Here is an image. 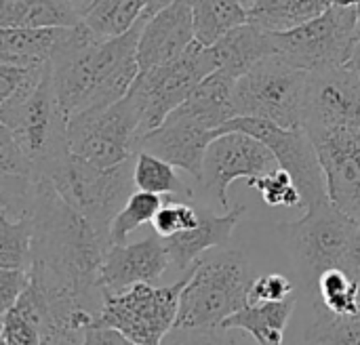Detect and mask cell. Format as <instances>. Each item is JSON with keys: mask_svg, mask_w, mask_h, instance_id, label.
Wrapping results in <instances>:
<instances>
[{"mask_svg": "<svg viewBox=\"0 0 360 345\" xmlns=\"http://www.w3.org/2000/svg\"><path fill=\"white\" fill-rule=\"evenodd\" d=\"M200 209V221L194 230L162 238L171 257V266L179 272H188L207 251L224 249L232 240L236 226L243 221L247 207L236 204L224 215H217L209 209Z\"/></svg>", "mask_w": 360, "mask_h": 345, "instance_id": "e0dca14e", "label": "cell"}, {"mask_svg": "<svg viewBox=\"0 0 360 345\" xmlns=\"http://www.w3.org/2000/svg\"><path fill=\"white\" fill-rule=\"evenodd\" d=\"M0 175L36 179V171L13 133L0 124Z\"/></svg>", "mask_w": 360, "mask_h": 345, "instance_id": "d6a6232c", "label": "cell"}, {"mask_svg": "<svg viewBox=\"0 0 360 345\" xmlns=\"http://www.w3.org/2000/svg\"><path fill=\"white\" fill-rule=\"evenodd\" d=\"M211 51L215 55L217 70L238 80L243 74L255 67L262 59L276 53L274 32L249 19L247 23L234 27L215 44H211Z\"/></svg>", "mask_w": 360, "mask_h": 345, "instance_id": "ac0fdd59", "label": "cell"}, {"mask_svg": "<svg viewBox=\"0 0 360 345\" xmlns=\"http://www.w3.org/2000/svg\"><path fill=\"white\" fill-rule=\"evenodd\" d=\"M192 268L173 285H135L124 293L105 295V304L95 325L120 331L139 345H162L175 331L179 297L188 285Z\"/></svg>", "mask_w": 360, "mask_h": 345, "instance_id": "ba28073f", "label": "cell"}, {"mask_svg": "<svg viewBox=\"0 0 360 345\" xmlns=\"http://www.w3.org/2000/svg\"><path fill=\"white\" fill-rule=\"evenodd\" d=\"M240 2H243V4H245V6H247V8H251V6H253V2H255V0H240Z\"/></svg>", "mask_w": 360, "mask_h": 345, "instance_id": "7bdbcfd3", "label": "cell"}, {"mask_svg": "<svg viewBox=\"0 0 360 345\" xmlns=\"http://www.w3.org/2000/svg\"><path fill=\"white\" fill-rule=\"evenodd\" d=\"M68 2H70L78 13H82V8H84V4H86V0H68Z\"/></svg>", "mask_w": 360, "mask_h": 345, "instance_id": "b9f144b4", "label": "cell"}, {"mask_svg": "<svg viewBox=\"0 0 360 345\" xmlns=\"http://www.w3.org/2000/svg\"><path fill=\"white\" fill-rule=\"evenodd\" d=\"M192 15L196 42L205 46L249 21V8L240 0H192Z\"/></svg>", "mask_w": 360, "mask_h": 345, "instance_id": "cb8c5ba5", "label": "cell"}, {"mask_svg": "<svg viewBox=\"0 0 360 345\" xmlns=\"http://www.w3.org/2000/svg\"><path fill=\"white\" fill-rule=\"evenodd\" d=\"M169 345H240L228 329H200V331H175Z\"/></svg>", "mask_w": 360, "mask_h": 345, "instance_id": "d590c367", "label": "cell"}, {"mask_svg": "<svg viewBox=\"0 0 360 345\" xmlns=\"http://www.w3.org/2000/svg\"><path fill=\"white\" fill-rule=\"evenodd\" d=\"M344 270L360 285V221L359 226H356V232H354V238H352V245H350Z\"/></svg>", "mask_w": 360, "mask_h": 345, "instance_id": "f35d334b", "label": "cell"}, {"mask_svg": "<svg viewBox=\"0 0 360 345\" xmlns=\"http://www.w3.org/2000/svg\"><path fill=\"white\" fill-rule=\"evenodd\" d=\"M146 15L139 23L110 40L97 38L82 21L68 27L59 48L49 61L53 89L65 118L86 110L105 108L122 99L137 76V44Z\"/></svg>", "mask_w": 360, "mask_h": 345, "instance_id": "6da1fadb", "label": "cell"}, {"mask_svg": "<svg viewBox=\"0 0 360 345\" xmlns=\"http://www.w3.org/2000/svg\"><path fill=\"white\" fill-rule=\"evenodd\" d=\"M169 266L165 240L154 234L133 245H112L105 251L99 282L105 295H118L135 285H158Z\"/></svg>", "mask_w": 360, "mask_h": 345, "instance_id": "9a60e30c", "label": "cell"}, {"mask_svg": "<svg viewBox=\"0 0 360 345\" xmlns=\"http://www.w3.org/2000/svg\"><path fill=\"white\" fill-rule=\"evenodd\" d=\"M213 72H217V61L211 46H205L196 40L177 59L141 72L135 80V89L143 99L141 135L160 126L165 118L177 110Z\"/></svg>", "mask_w": 360, "mask_h": 345, "instance_id": "9c48e42d", "label": "cell"}, {"mask_svg": "<svg viewBox=\"0 0 360 345\" xmlns=\"http://www.w3.org/2000/svg\"><path fill=\"white\" fill-rule=\"evenodd\" d=\"M359 295V282L344 268H333L321 276L312 301L316 308H325L331 314L356 316L360 314Z\"/></svg>", "mask_w": 360, "mask_h": 345, "instance_id": "484cf974", "label": "cell"}, {"mask_svg": "<svg viewBox=\"0 0 360 345\" xmlns=\"http://www.w3.org/2000/svg\"><path fill=\"white\" fill-rule=\"evenodd\" d=\"M295 310V299L268 301V304H247L243 310L232 314L221 329L243 331L251 335L257 345H283L289 320Z\"/></svg>", "mask_w": 360, "mask_h": 345, "instance_id": "ffe728a7", "label": "cell"}, {"mask_svg": "<svg viewBox=\"0 0 360 345\" xmlns=\"http://www.w3.org/2000/svg\"><path fill=\"white\" fill-rule=\"evenodd\" d=\"M359 221L331 200L306 209V215L278 226L281 240L291 257L304 291L314 297L319 280L333 268H344Z\"/></svg>", "mask_w": 360, "mask_h": 345, "instance_id": "3957f363", "label": "cell"}, {"mask_svg": "<svg viewBox=\"0 0 360 345\" xmlns=\"http://www.w3.org/2000/svg\"><path fill=\"white\" fill-rule=\"evenodd\" d=\"M198 221H200V209L194 207L190 200L167 198L152 221V230L160 238H171L175 234L194 230Z\"/></svg>", "mask_w": 360, "mask_h": 345, "instance_id": "4dcf8cb0", "label": "cell"}, {"mask_svg": "<svg viewBox=\"0 0 360 345\" xmlns=\"http://www.w3.org/2000/svg\"><path fill=\"white\" fill-rule=\"evenodd\" d=\"M359 21L356 4L338 0L310 21L287 32H274L276 53L310 74L344 67L350 61Z\"/></svg>", "mask_w": 360, "mask_h": 345, "instance_id": "52a82bcc", "label": "cell"}, {"mask_svg": "<svg viewBox=\"0 0 360 345\" xmlns=\"http://www.w3.org/2000/svg\"><path fill=\"white\" fill-rule=\"evenodd\" d=\"M295 285L283 274H262L255 276L249 289V304H268V301H285L291 299Z\"/></svg>", "mask_w": 360, "mask_h": 345, "instance_id": "836d02e7", "label": "cell"}, {"mask_svg": "<svg viewBox=\"0 0 360 345\" xmlns=\"http://www.w3.org/2000/svg\"><path fill=\"white\" fill-rule=\"evenodd\" d=\"M80 21L68 0H0L2 27H74Z\"/></svg>", "mask_w": 360, "mask_h": 345, "instance_id": "44dd1931", "label": "cell"}, {"mask_svg": "<svg viewBox=\"0 0 360 345\" xmlns=\"http://www.w3.org/2000/svg\"><path fill=\"white\" fill-rule=\"evenodd\" d=\"M36 67H21L11 63H0V99L13 95L34 72Z\"/></svg>", "mask_w": 360, "mask_h": 345, "instance_id": "8d00e7d4", "label": "cell"}, {"mask_svg": "<svg viewBox=\"0 0 360 345\" xmlns=\"http://www.w3.org/2000/svg\"><path fill=\"white\" fill-rule=\"evenodd\" d=\"M32 282L30 270H15V268H0V306L2 314L8 312L17 299L25 293Z\"/></svg>", "mask_w": 360, "mask_h": 345, "instance_id": "e575fe53", "label": "cell"}, {"mask_svg": "<svg viewBox=\"0 0 360 345\" xmlns=\"http://www.w3.org/2000/svg\"><path fill=\"white\" fill-rule=\"evenodd\" d=\"M344 2H350V4H356V6H360V0H344Z\"/></svg>", "mask_w": 360, "mask_h": 345, "instance_id": "ee69618b", "label": "cell"}, {"mask_svg": "<svg viewBox=\"0 0 360 345\" xmlns=\"http://www.w3.org/2000/svg\"><path fill=\"white\" fill-rule=\"evenodd\" d=\"M169 2H173V0H150V6H148V13H146V15H148V17H150V15H154L156 11L165 8Z\"/></svg>", "mask_w": 360, "mask_h": 345, "instance_id": "60d3db41", "label": "cell"}, {"mask_svg": "<svg viewBox=\"0 0 360 345\" xmlns=\"http://www.w3.org/2000/svg\"><path fill=\"white\" fill-rule=\"evenodd\" d=\"M68 27H2L0 63L44 67L59 48Z\"/></svg>", "mask_w": 360, "mask_h": 345, "instance_id": "d6986e66", "label": "cell"}, {"mask_svg": "<svg viewBox=\"0 0 360 345\" xmlns=\"http://www.w3.org/2000/svg\"><path fill=\"white\" fill-rule=\"evenodd\" d=\"M82 345H139L131 341L129 337H124L120 331L110 329V327H101V325H93L84 331V339Z\"/></svg>", "mask_w": 360, "mask_h": 345, "instance_id": "74e56055", "label": "cell"}, {"mask_svg": "<svg viewBox=\"0 0 360 345\" xmlns=\"http://www.w3.org/2000/svg\"><path fill=\"white\" fill-rule=\"evenodd\" d=\"M360 126V76L348 65L312 74L306 131Z\"/></svg>", "mask_w": 360, "mask_h": 345, "instance_id": "5bb4252c", "label": "cell"}, {"mask_svg": "<svg viewBox=\"0 0 360 345\" xmlns=\"http://www.w3.org/2000/svg\"><path fill=\"white\" fill-rule=\"evenodd\" d=\"M253 280L255 270L243 251L224 249L198 259L179 297L175 331L219 329L249 304Z\"/></svg>", "mask_w": 360, "mask_h": 345, "instance_id": "7a4b0ae2", "label": "cell"}, {"mask_svg": "<svg viewBox=\"0 0 360 345\" xmlns=\"http://www.w3.org/2000/svg\"><path fill=\"white\" fill-rule=\"evenodd\" d=\"M312 74L274 53L243 74L234 84L236 116L304 129Z\"/></svg>", "mask_w": 360, "mask_h": 345, "instance_id": "5b68a950", "label": "cell"}, {"mask_svg": "<svg viewBox=\"0 0 360 345\" xmlns=\"http://www.w3.org/2000/svg\"><path fill=\"white\" fill-rule=\"evenodd\" d=\"M359 304H360V295H359Z\"/></svg>", "mask_w": 360, "mask_h": 345, "instance_id": "f6af8a7d", "label": "cell"}, {"mask_svg": "<svg viewBox=\"0 0 360 345\" xmlns=\"http://www.w3.org/2000/svg\"><path fill=\"white\" fill-rule=\"evenodd\" d=\"M162 204H165L162 196L143 192V190H135L110 226V247L127 245L129 234L139 230L143 223H152Z\"/></svg>", "mask_w": 360, "mask_h": 345, "instance_id": "83f0119b", "label": "cell"}, {"mask_svg": "<svg viewBox=\"0 0 360 345\" xmlns=\"http://www.w3.org/2000/svg\"><path fill=\"white\" fill-rule=\"evenodd\" d=\"M274 169H278L276 156L264 141L243 131H226L207 148L200 183L224 211H230L228 188L234 179L253 181Z\"/></svg>", "mask_w": 360, "mask_h": 345, "instance_id": "8fae6325", "label": "cell"}, {"mask_svg": "<svg viewBox=\"0 0 360 345\" xmlns=\"http://www.w3.org/2000/svg\"><path fill=\"white\" fill-rule=\"evenodd\" d=\"M348 67H350V70H354V72L360 76V21H359V27H356V36H354V44H352V53H350Z\"/></svg>", "mask_w": 360, "mask_h": 345, "instance_id": "ab89813d", "label": "cell"}, {"mask_svg": "<svg viewBox=\"0 0 360 345\" xmlns=\"http://www.w3.org/2000/svg\"><path fill=\"white\" fill-rule=\"evenodd\" d=\"M249 185L262 194V198L268 207H304L300 188L295 185L293 177L281 167L268 175H262V177L249 181Z\"/></svg>", "mask_w": 360, "mask_h": 345, "instance_id": "1f68e13d", "label": "cell"}, {"mask_svg": "<svg viewBox=\"0 0 360 345\" xmlns=\"http://www.w3.org/2000/svg\"><path fill=\"white\" fill-rule=\"evenodd\" d=\"M148 6L150 0H86L80 17L97 38L110 40L131 32Z\"/></svg>", "mask_w": 360, "mask_h": 345, "instance_id": "7402d4cb", "label": "cell"}, {"mask_svg": "<svg viewBox=\"0 0 360 345\" xmlns=\"http://www.w3.org/2000/svg\"><path fill=\"white\" fill-rule=\"evenodd\" d=\"M143 124V99L135 89L112 105L86 110L68 120L70 150L82 160L112 169L137 154Z\"/></svg>", "mask_w": 360, "mask_h": 345, "instance_id": "8992f818", "label": "cell"}, {"mask_svg": "<svg viewBox=\"0 0 360 345\" xmlns=\"http://www.w3.org/2000/svg\"><path fill=\"white\" fill-rule=\"evenodd\" d=\"M215 137L217 131L209 129L205 122L181 110H173L160 126L139 137L137 152H150L200 181L202 160Z\"/></svg>", "mask_w": 360, "mask_h": 345, "instance_id": "4fadbf2b", "label": "cell"}, {"mask_svg": "<svg viewBox=\"0 0 360 345\" xmlns=\"http://www.w3.org/2000/svg\"><path fill=\"white\" fill-rule=\"evenodd\" d=\"M133 181H135V190L152 192V194H158L165 198L192 200V196H194V190L181 181L175 167L150 152L135 154Z\"/></svg>", "mask_w": 360, "mask_h": 345, "instance_id": "d4e9b609", "label": "cell"}, {"mask_svg": "<svg viewBox=\"0 0 360 345\" xmlns=\"http://www.w3.org/2000/svg\"><path fill=\"white\" fill-rule=\"evenodd\" d=\"M194 40L192 0H173L154 15H146L137 44V61L141 72L177 59L192 46Z\"/></svg>", "mask_w": 360, "mask_h": 345, "instance_id": "2e32d148", "label": "cell"}, {"mask_svg": "<svg viewBox=\"0 0 360 345\" xmlns=\"http://www.w3.org/2000/svg\"><path fill=\"white\" fill-rule=\"evenodd\" d=\"M2 345H4V344H2Z\"/></svg>", "mask_w": 360, "mask_h": 345, "instance_id": "bcb514c9", "label": "cell"}, {"mask_svg": "<svg viewBox=\"0 0 360 345\" xmlns=\"http://www.w3.org/2000/svg\"><path fill=\"white\" fill-rule=\"evenodd\" d=\"M338 0H255L249 19L270 32L293 30L331 8Z\"/></svg>", "mask_w": 360, "mask_h": 345, "instance_id": "603a6c76", "label": "cell"}, {"mask_svg": "<svg viewBox=\"0 0 360 345\" xmlns=\"http://www.w3.org/2000/svg\"><path fill=\"white\" fill-rule=\"evenodd\" d=\"M34 251V223L32 215L11 219L0 213V268L30 270Z\"/></svg>", "mask_w": 360, "mask_h": 345, "instance_id": "4316f807", "label": "cell"}, {"mask_svg": "<svg viewBox=\"0 0 360 345\" xmlns=\"http://www.w3.org/2000/svg\"><path fill=\"white\" fill-rule=\"evenodd\" d=\"M226 131H243L264 141L276 156L278 167L293 177L306 209L323 200H331L319 152L306 129H283L262 118L236 116L219 131V135Z\"/></svg>", "mask_w": 360, "mask_h": 345, "instance_id": "30bf717a", "label": "cell"}, {"mask_svg": "<svg viewBox=\"0 0 360 345\" xmlns=\"http://www.w3.org/2000/svg\"><path fill=\"white\" fill-rule=\"evenodd\" d=\"M306 345H360V314L338 316L316 308V318L304 335Z\"/></svg>", "mask_w": 360, "mask_h": 345, "instance_id": "f1b7e54d", "label": "cell"}, {"mask_svg": "<svg viewBox=\"0 0 360 345\" xmlns=\"http://www.w3.org/2000/svg\"><path fill=\"white\" fill-rule=\"evenodd\" d=\"M319 152L331 202L360 221V126L308 131Z\"/></svg>", "mask_w": 360, "mask_h": 345, "instance_id": "7c38bea8", "label": "cell"}, {"mask_svg": "<svg viewBox=\"0 0 360 345\" xmlns=\"http://www.w3.org/2000/svg\"><path fill=\"white\" fill-rule=\"evenodd\" d=\"M0 337L4 345H42L40 316L25 297H19L17 304L2 314Z\"/></svg>", "mask_w": 360, "mask_h": 345, "instance_id": "f546056e", "label": "cell"}, {"mask_svg": "<svg viewBox=\"0 0 360 345\" xmlns=\"http://www.w3.org/2000/svg\"><path fill=\"white\" fill-rule=\"evenodd\" d=\"M133 167L135 156L118 167L99 169L70 150L46 169L42 179H49L63 200L86 217L110 245V226L135 192Z\"/></svg>", "mask_w": 360, "mask_h": 345, "instance_id": "277c9868", "label": "cell"}]
</instances>
